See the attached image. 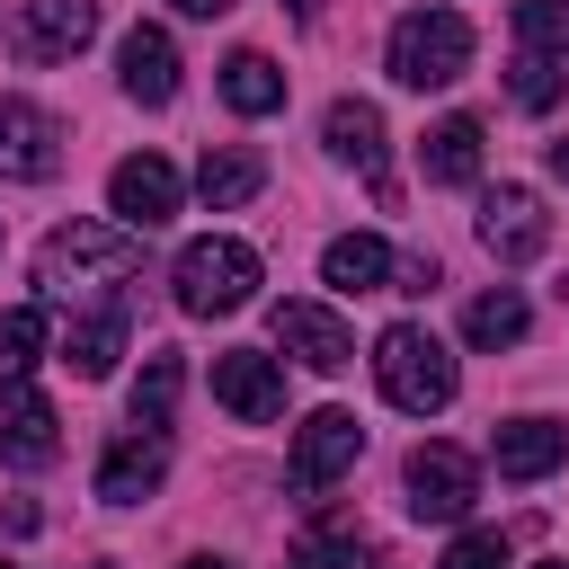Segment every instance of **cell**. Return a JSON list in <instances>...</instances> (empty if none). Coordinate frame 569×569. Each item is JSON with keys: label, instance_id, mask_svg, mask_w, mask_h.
Returning <instances> with one entry per match:
<instances>
[{"label": "cell", "instance_id": "1", "mask_svg": "<svg viewBox=\"0 0 569 569\" xmlns=\"http://www.w3.org/2000/svg\"><path fill=\"white\" fill-rule=\"evenodd\" d=\"M142 267V231H124V222H62L44 249H36V284H44V302H71L80 284H124Z\"/></svg>", "mask_w": 569, "mask_h": 569}, {"label": "cell", "instance_id": "2", "mask_svg": "<svg viewBox=\"0 0 569 569\" xmlns=\"http://www.w3.org/2000/svg\"><path fill=\"white\" fill-rule=\"evenodd\" d=\"M373 382H382V400L391 409H409V418H436L445 400H453V356H445V338L436 329H418V320H391L382 338H373Z\"/></svg>", "mask_w": 569, "mask_h": 569}, {"label": "cell", "instance_id": "3", "mask_svg": "<svg viewBox=\"0 0 569 569\" xmlns=\"http://www.w3.org/2000/svg\"><path fill=\"white\" fill-rule=\"evenodd\" d=\"M382 62H391L400 89H453L471 71V18L462 9H409L391 27V53Z\"/></svg>", "mask_w": 569, "mask_h": 569}, {"label": "cell", "instance_id": "4", "mask_svg": "<svg viewBox=\"0 0 569 569\" xmlns=\"http://www.w3.org/2000/svg\"><path fill=\"white\" fill-rule=\"evenodd\" d=\"M169 284H178V311H196V320H222V311H240L249 293H258V249L249 240H187L178 249V267H169Z\"/></svg>", "mask_w": 569, "mask_h": 569}, {"label": "cell", "instance_id": "5", "mask_svg": "<svg viewBox=\"0 0 569 569\" xmlns=\"http://www.w3.org/2000/svg\"><path fill=\"white\" fill-rule=\"evenodd\" d=\"M400 480H409V516H427V525H453V516L480 498V462H471L462 445H418Z\"/></svg>", "mask_w": 569, "mask_h": 569}, {"label": "cell", "instance_id": "6", "mask_svg": "<svg viewBox=\"0 0 569 569\" xmlns=\"http://www.w3.org/2000/svg\"><path fill=\"white\" fill-rule=\"evenodd\" d=\"M356 453H365L356 409H311V418L293 427V462H284V480H293V489H329L338 471H356Z\"/></svg>", "mask_w": 569, "mask_h": 569}, {"label": "cell", "instance_id": "7", "mask_svg": "<svg viewBox=\"0 0 569 569\" xmlns=\"http://www.w3.org/2000/svg\"><path fill=\"white\" fill-rule=\"evenodd\" d=\"M107 213H116L124 231H160V222L178 213V169H169L160 151L116 160V169H107Z\"/></svg>", "mask_w": 569, "mask_h": 569}, {"label": "cell", "instance_id": "8", "mask_svg": "<svg viewBox=\"0 0 569 569\" xmlns=\"http://www.w3.org/2000/svg\"><path fill=\"white\" fill-rule=\"evenodd\" d=\"M480 240H489L498 267L542 258V249H551V213H542V196H533V187H489V196H480Z\"/></svg>", "mask_w": 569, "mask_h": 569}, {"label": "cell", "instance_id": "9", "mask_svg": "<svg viewBox=\"0 0 569 569\" xmlns=\"http://www.w3.org/2000/svg\"><path fill=\"white\" fill-rule=\"evenodd\" d=\"M62 453V418H53V400L18 373V382H0V462H18V471H44Z\"/></svg>", "mask_w": 569, "mask_h": 569}, {"label": "cell", "instance_id": "10", "mask_svg": "<svg viewBox=\"0 0 569 569\" xmlns=\"http://www.w3.org/2000/svg\"><path fill=\"white\" fill-rule=\"evenodd\" d=\"M89 36H98V0H18V27H9L27 62H71Z\"/></svg>", "mask_w": 569, "mask_h": 569}, {"label": "cell", "instance_id": "11", "mask_svg": "<svg viewBox=\"0 0 569 569\" xmlns=\"http://www.w3.org/2000/svg\"><path fill=\"white\" fill-rule=\"evenodd\" d=\"M276 347L293 365H311V373H347L356 365V338H347V320L329 302H276Z\"/></svg>", "mask_w": 569, "mask_h": 569}, {"label": "cell", "instance_id": "12", "mask_svg": "<svg viewBox=\"0 0 569 569\" xmlns=\"http://www.w3.org/2000/svg\"><path fill=\"white\" fill-rule=\"evenodd\" d=\"M213 400H222L231 418L267 427V418L284 409V365L258 356V347H222V356H213Z\"/></svg>", "mask_w": 569, "mask_h": 569}, {"label": "cell", "instance_id": "13", "mask_svg": "<svg viewBox=\"0 0 569 569\" xmlns=\"http://www.w3.org/2000/svg\"><path fill=\"white\" fill-rule=\"evenodd\" d=\"M160 480H169V436H151V427H124V436L98 453V498H107V507H142Z\"/></svg>", "mask_w": 569, "mask_h": 569}, {"label": "cell", "instance_id": "14", "mask_svg": "<svg viewBox=\"0 0 569 569\" xmlns=\"http://www.w3.org/2000/svg\"><path fill=\"white\" fill-rule=\"evenodd\" d=\"M62 169V124L27 98H0V178H53Z\"/></svg>", "mask_w": 569, "mask_h": 569}, {"label": "cell", "instance_id": "15", "mask_svg": "<svg viewBox=\"0 0 569 569\" xmlns=\"http://www.w3.org/2000/svg\"><path fill=\"white\" fill-rule=\"evenodd\" d=\"M489 462H498V480H542V471L569 462V427H551V418H507V427L489 436Z\"/></svg>", "mask_w": 569, "mask_h": 569}, {"label": "cell", "instance_id": "16", "mask_svg": "<svg viewBox=\"0 0 569 569\" xmlns=\"http://www.w3.org/2000/svg\"><path fill=\"white\" fill-rule=\"evenodd\" d=\"M116 80H124V98H142V107H169V98H178V44H169L160 27H133V36L116 44Z\"/></svg>", "mask_w": 569, "mask_h": 569}, {"label": "cell", "instance_id": "17", "mask_svg": "<svg viewBox=\"0 0 569 569\" xmlns=\"http://www.w3.org/2000/svg\"><path fill=\"white\" fill-rule=\"evenodd\" d=\"M418 169H427V187H471V178H480V116L427 124V133H418Z\"/></svg>", "mask_w": 569, "mask_h": 569}, {"label": "cell", "instance_id": "18", "mask_svg": "<svg viewBox=\"0 0 569 569\" xmlns=\"http://www.w3.org/2000/svg\"><path fill=\"white\" fill-rule=\"evenodd\" d=\"M124 338H133V311H124V293H116L107 311H89V320H71V338H62V365H71L80 382H98V373H116V356H124Z\"/></svg>", "mask_w": 569, "mask_h": 569}, {"label": "cell", "instance_id": "19", "mask_svg": "<svg viewBox=\"0 0 569 569\" xmlns=\"http://www.w3.org/2000/svg\"><path fill=\"white\" fill-rule=\"evenodd\" d=\"M320 142H329V160H356V169L382 178V107L373 98H338L320 116Z\"/></svg>", "mask_w": 569, "mask_h": 569}, {"label": "cell", "instance_id": "20", "mask_svg": "<svg viewBox=\"0 0 569 569\" xmlns=\"http://www.w3.org/2000/svg\"><path fill=\"white\" fill-rule=\"evenodd\" d=\"M320 284H338V293H382V284H391V249H382L373 231H338V240L320 249Z\"/></svg>", "mask_w": 569, "mask_h": 569}, {"label": "cell", "instance_id": "21", "mask_svg": "<svg viewBox=\"0 0 569 569\" xmlns=\"http://www.w3.org/2000/svg\"><path fill=\"white\" fill-rule=\"evenodd\" d=\"M258 187H267V160H258V151H240V142H231V151H204V160H196V196H204L213 213L249 204Z\"/></svg>", "mask_w": 569, "mask_h": 569}, {"label": "cell", "instance_id": "22", "mask_svg": "<svg viewBox=\"0 0 569 569\" xmlns=\"http://www.w3.org/2000/svg\"><path fill=\"white\" fill-rule=\"evenodd\" d=\"M525 329H533V311H525V293H516V284H498V293H471V302H462V338H471V347H516Z\"/></svg>", "mask_w": 569, "mask_h": 569}, {"label": "cell", "instance_id": "23", "mask_svg": "<svg viewBox=\"0 0 569 569\" xmlns=\"http://www.w3.org/2000/svg\"><path fill=\"white\" fill-rule=\"evenodd\" d=\"M222 98H231L240 116H276V107H284V71H276L267 53H231V62H222Z\"/></svg>", "mask_w": 569, "mask_h": 569}, {"label": "cell", "instance_id": "24", "mask_svg": "<svg viewBox=\"0 0 569 569\" xmlns=\"http://www.w3.org/2000/svg\"><path fill=\"white\" fill-rule=\"evenodd\" d=\"M178 382H187V365H178V356H151V365H142V382H133V427H151V436H169V409H178Z\"/></svg>", "mask_w": 569, "mask_h": 569}, {"label": "cell", "instance_id": "25", "mask_svg": "<svg viewBox=\"0 0 569 569\" xmlns=\"http://www.w3.org/2000/svg\"><path fill=\"white\" fill-rule=\"evenodd\" d=\"M36 356H44V302H18V311H0V382H18Z\"/></svg>", "mask_w": 569, "mask_h": 569}, {"label": "cell", "instance_id": "26", "mask_svg": "<svg viewBox=\"0 0 569 569\" xmlns=\"http://www.w3.org/2000/svg\"><path fill=\"white\" fill-rule=\"evenodd\" d=\"M516 36H525V53L569 62V0H516Z\"/></svg>", "mask_w": 569, "mask_h": 569}, {"label": "cell", "instance_id": "27", "mask_svg": "<svg viewBox=\"0 0 569 569\" xmlns=\"http://www.w3.org/2000/svg\"><path fill=\"white\" fill-rule=\"evenodd\" d=\"M560 89H569V62H551V53H516V71H507V98H516V107L542 116Z\"/></svg>", "mask_w": 569, "mask_h": 569}, {"label": "cell", "instance_id": "28", "mask_svg": "<svg viewBox=\"0 0 569 569\" xmlns=\"http://www.w3.org/2000/svg\"><path fill=\"white\" fill-rule=\"evenodd\" d=\"M284 569H356V533H347V525H329V533L293 542V551H284Z\"/></svg>", "mask_w": 569, "mask_h": 569}, {"label": "cell", "instance_id": "29", "mask_svg": "<svg viewBox=\"0 0 569 569\" xmlns=\"http://www.w3.org/2000/svg\"><path fill=\"white\" fill-rule=\"evenodd\" d=\"M436 569H507V533H453Z\"/></svg>", "mask_w": 569, "mask_h": 569}, {"label": "cell", "instance_id": "30", "mask_svg": "<svg viewBox=\"0 0 569 569\" xmlns=\"http://www.w3.org/2000/svg\"><path fill=\"white\" fill-rule=\"evenodd\" d=\"M542 160H551V178L569 187V133H560V142H542Z\"/></svg>", "mask_w": 569, "mask_h": 569}, {"label": "cell", "instance_id": "31", "mask_svg": "<svg viewBox=\"0 0 569 569\" xmlns=\"http://www.w3.org/2000/svg\"><path fill=\"white\" fill-rule=\"evenodd\" d=\"M169 9H187V18H222L231 0H169Z\"/></svg>", "mask_w": 569, "mask_h": 569}, {"label": "cell", "instance_id": "32", "mask_svg": "<svg viewBox=\"0 0 569 569\" xmlns=\"http://www.w3.org/2000/svg\"><path fill=\"white\" fill-rule=\"evenodd\" d=\"M284 9H293V18H320V0H284Z\"/></svg>", "mask_w": 569, "mask_h": 569}, {"label": "cell", "instance_id": "33", "mask_svg": "<svg viewBox=\"0 0 569 569\" xmlns=\"http://www.w3.org/2000/svg\"><path fill=\"white\" fill-rule=\"evenodd\" d=\"M187 569H231V560H187Z\"/></svg>", "mask_w": 569, "mask_h": 569}, {"label": "cell", "instance_id": "34", "mask_svg": "<svg viewBox=\"0 0 569 569\" xmlns=\"http://www.w3.org/2000/svg\"><path fill=\"white\" fill-rule=\"evenodd\" d=\"M542 569H569V560H542Z\"/></svg>", "mask_w": 569, "mask_h": 569}, {"label": "cell", "instance_id": "35", "mask_svg": "<svg viewBox=\"0 0 569 569\" xmlns=\"http://www.w3.org/2000/svg\"><path fill=\"white\" fill-rule=\"evenodd\" d=\"M0 569H18V560H0Z\"/></svg>", "mask_w": 569, "mask_h": 569}]
</instances>
